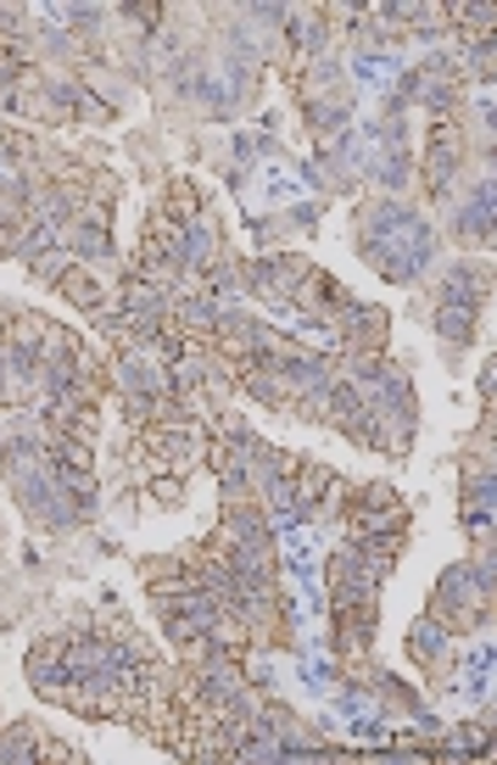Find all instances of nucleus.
<instances>
[{"instance_id":"obj_4","label":"nucleus","mask_w":497,"mask_h":765,"mask_svg":"<svg viewBox=\"0 0 497 765\" xmlns=\"http://www.w3.org/2000/svg\"><path fill=\"white\" fill-rule=\"evenodd\" d=\"M408 648H413V659H420V665H436L453 648V632L436 615H420V621H413V632H408Z\"/></svg>"},{"instance_id":"obj_3","label":"nucleus","mask_w":497,"mask_h":765,"mask_svg":"<svg viewBox=\"0 0 497 765\" xmlns=\"http://www.w3.org/2000/svg\"><path fill=\"white\" fill-rule=\"evenodd\" d=\"M196 448H202V437H196L191 419H162V424H151V431H145V453L156 464H185Z\"/></svg>"},{"instance_id":"obj_5","label":"nucleus","mask_w":497,"mask_h":765,"mask_svg":"<svg viewBox=\"0 0 497 765\" xmlns=\"http://www.w3.org/2000/svg\"><path fill=\"white\" fill-rule=\"evenodd\" d=\"M56 291H62L73 308H85V313H101V308H107V291L96 285V274H90V269H62Z\"/></svg>"},{"instance_id":"obj_6","label":"nucleus","mask_w":497,"mask_h":765,"mask_svg":"<svg viewBox=\"0 0 497 765\" xmlns=\"http://www.w3.org/2000/svg\"><path fill=\"white\" fill-rule=\"evenodd\" d=\"M436 330H442V342H447V347H469V342H475V308L442 302V313H436Z\"/></svg>"},{"instance_id":"obj_7","label":"nucleus","mask_w":497,"mask_h":765,"mask_svg":"<svg viewBox=\"0 0 497 765\" xmlns=\"http://www.w3.org/2000/svg\"><path fill=\"white\" fill-rule=\"evenodd\" d=\"M0 759H40V726L34 721H18L0 732Z\"/></svg>"},{"instance_id":"obj_10","label":"nucleus","mask_w":497,"mask_h":765,"mask_svg":"<svg viewBox=\"0 0 497 765\" xmlns=\"http://www.w3.org/2000/svg\"><path fill=\"white\" fill-rule=\"evenodd\" d=\"M151 492H156V503H180L185 497V481H156Z\"/></svg>"},{"instance_id":"obj_1","label":"nucleus","mask_w":497,"mask_h":765,"mask_svg":"<svg viewBox=\"0 0 497 765\" xmlns=\"http://www.w3.org/2000/svg\"><path fill=\"white\" fill-rule=\"evenodd\" d=\"M458 157H464V134H458V123H436L431 129V157H425V174H431V191L436 196H447L453 191V174H458Z\"/></svg>"},{"instance_id":"obj_9","label":"nucleus","mask_w":497,"mask_h":765,"mask_svg":"<svg viewBox=\"0 0 497 765\" xmlns=\"http://www.w3.org/2000/svg\"><path fill=\"white\" fill-rule=\"evenodd\" d=\"M464 531H469L475 542H486V531H491V508H486V503H464Z\"/></svg>"},{"instance_id":"obj_8","label":"nucleus","mask_w":497,"mask_h":765,"mask_svg":"<svg viewBox=\"0 0 497 765\" xmlns=\"http://www.w3.org/2000/svg\"><path fill=\"white\" fill-rule=\"evenodd\" d=\"M464 503H491V470L486 464H464Z\"/></svg>"},{"instance_id":"obj_2","label":"nucleus","mask_w":497,"mask_h":765,"mask_svg":"<svg viewBox=\"0 0 497 765\" xmlns=\"http://www.w3.org/2000/svg\"><path fill=\"white\" fill-rule=\"evenodd\" d=\"M29 682H34L40 699H56V704H62V693H67V654H62V637L34 643V654H29Z\"/></svg>"}]
</instances>
